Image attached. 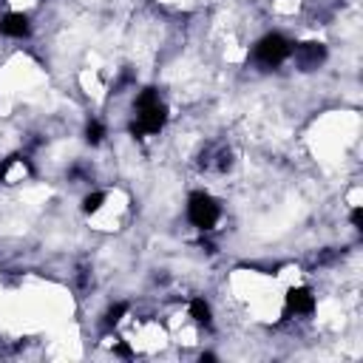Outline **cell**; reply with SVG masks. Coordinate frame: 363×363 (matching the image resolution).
<instances>
[{
    "mask_svg": "<svg viewBox=\"0 0 363 363\" xmlns=\"http://www.w3.org/2000/svg\"><path fill=\"white\" fill-rule=\"evenodd\" d=\"M167 111L159 102V91L156 88H145L136 96V119L130 122V133L133 136H147V133H159L164 128Z\"/></svg>",
    "mask_w": 363,
    "mask_h": 363,
    "instance_id": "6da1fadb",
    "label": "cell"
},
{
    "mask_svg": "<svg viewBox=\"0 0 363 363\" xmlns=\"http://www.w3.org/2000/svg\"><path fill=\"white\" fill-rule=\"evenodd\" d=\"M289 51H292V43H289L284 34L272 31V34H264V37L255 43L252 60H255L261 68H275V65H281V62L289 57Z\"/></svg>",
    "mask_w": 363,
    "mask_h": 363,
    "instance_id": "7a4b0ae2",
    "label": "cell"
},
{
    "mask_svg": "<svg viewBox=\"0 0 363 363\" xmlns=\"http://www.w3.org/2000/svg\"><path fill=\"white\" fill-rule=\"evenodd\" d=\"M187 218L199 230H213L216 221L221 218V207L216 204V199L210 193L199 190V193H190V199H187Z\"/></svg>",
    "mask_w": 363,
    "mask_h": 363,
    "instance_id": "3957f363",
    "label": "cell"
},
{
    "mask_svg": "<svg viewBox=\"0 0 363 363\" xmlns=\"http://www.w3.org/2000/svg\"><path fill=\"white\" fill-rule=\"evenodd\" d=\"M289 57H295V65L301 71H315L326 60V45L323 43H301L289 51Z\"/></svg>",
    "mask_w": 363,
    "mask_h": 363,
    "instance_id": "277c9868",
    "label": "cell"
},
{
    "mask_svg": "<svg viewBox=\"0 0 363 363\" xmlns=\"http://www.w3.org/2000/svg\"><path fill=\"white\" fill-rule=\"evenodd\" d=\"M28 31H31V23H28L26 14H20V11H9V14L0 17V34H3V37L23 40V37H28Z\"/></svg>",
    "mask_w": 363,
    "mask_h": 363,
    "instance_id": "5b68a950",
    "label": "cell"
},
{
    "mask_svg": "<svg viewBox=\"0 0 363 363\" xmlns=\"http://www.w3.org/2000/svg\"><path fill=\"white\" fill-rule=\"evenodd\" d=\"M315 309V295L312 289L306 286H295L286 292V312H295V315H309Z\"/></svg>",
    "mask_w": 363,
    "mask_h": 363,
    "instance_id": "8992f818",
    "label": "cell"
},
{
    "mask_svg": "<svg viewBox=\"0 0 363 363\" xmlns=\"http://www.w3.org/2000/svg\"><path fill=\"white\" fill-rule=\"evenodd\" d=\"M190 318L201 326H210L213 323V312H210V303L204 298H193L190 301Z\"/></svg>",
    "mask_w": 363,
    "mask_h": 363,
    "instance_id": "52a82bcc",
    "label": "cell"
},
{
    "mask_svg": "<svg viewBox=\"0 0 363 363\" xmlns=\"http://www.w3.org/2000/svg\"><path fill=\"white\" fill-rule=\"evenodd\" d=\"M102 136H105V128H102V122L91 119V122L85 125V139H88V145H99V142H102Z\"/></svg>",
    "mask_w": 363,
    "mask_h": 363,
    "instance_id": "ba28073f",
    "label": "cell"
},
{
    "mask_svg": "<svg viewBox=\"0 0 363 363\" xmlns=\"http://www.w3.org/2000/svg\"><path fill=\"white\" fill-rule=\"evenodd\" d=\"M102 201H105V193H99V190H96V193H88V196L82 199V210H85V213H96V210L102 207Z\"/></svg>",
    "mask_w": 363,
    "mask_h": 363,
    "instance_id": "9c48e42d",
    "label": "cell"
},
{
    "mask_svg": "<svg viewBox=\"0 0 363 363\" xmlns=\"http://www.w3.org/2000/svg\"><path fill=\"white\" fill-rule=\"evenodd\" d=\"M128 312V303H113L111 309H108V315H105V320L108 323H116V320H122V315Z\"/></svg>",
    "mask_w": 363,
    "mask_h": 363,
    "instance_id": "30bf717a",
    "label": "cell"
},
{
    "mask_svg": "<svg viewBox=\"0 0 363 363\" xmlns=\"http://www.w3.org/2000/svg\"><path fill=\"white\" fill-rule=\"evenodd\" d=\"M17 159H20V156H6V159L0 162V182H3L6 176H9V170L14 167V162H17Z\"/></svg>",
    "mask_w": 363,
    "mask_h": 363,
    "instance_id": "8fae6325",
    "label": "cell"
},
{
    "mask_svg": "<svg viewBox=\"0 0 363 363\" xmlns=\"http://www.w3.org/2000/svg\"><path fill=\"white\" fill-rule=\"evenodd\" d=\"M352 224H354V230H363V210L360 207L352 210Z\"/></svg>",
    "mask_w": 363,
    "mask_h": 363,
    "instance_id": "7c38bea8",
    "label": "cell"
},
{
    "mask_svg": "<svg viewBox=\"0 0 363 363\" xmlns=\"http://www.w3.org/2000/svg\"><path fill=\"white\" fill-rule=\"evenodd\" d=\"M116 354H122V357H130V349L125 346V343H116V349H113Z\"/></svg>",
    "mask_w": 363,
    "mask_h": 363,
    "instance_id": "4fadbf2b",
    "label": "cell"
}]
</instances>
